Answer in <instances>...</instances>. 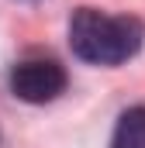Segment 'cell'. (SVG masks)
I'll list each match as a JSON object with an SVG mask.
<instances>
[{"label": "cell", "mask_w": 145, "mask_h": 148, "mask_svg": "<svg viewBox=\"0 0 145 148\" xmlns=\"http://www.w3.org/2000/svg\"><path fill=\"white\" fill-rule=\"evenodd\" d=\"M142 41V21L128 14H104L93 7H79L69 17V48L76 59L90 66H121L131 55H138Z\"/></svg>", "instance_id": "obj_1"}, {"label": "cell", "mask_w": 145, "mask_h": 148, "mask_svg": "<svg viewBox=\"0 0 145 148\" xmlns=\"http://www.w3.org/2000/svg\"><path fill=\"white\" fill-rule=\"evenodd\" d=\"M10 90L24 103H52L66 90V69L55 59H24L10 69Z\"/></svg>", "instance_id": "obj_2"}, {"label": "cell", "mask_w": 145, "mask_h": 148, "mask_svg": "<svg viewBox=\"0 0 145 148\" xmlns=\"http://www.w3.org/2000/svg\"><path fill=\"white\" fill-rule=\"evenodd\" d=\"M110 148H145V107H131L117 117Z\"/></svg>", "instance_id": "obj_3"}]
</instances>
